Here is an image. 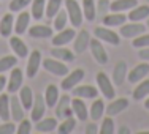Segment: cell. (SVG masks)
<instances>
[{"mask_svg":"<svg viewBox=\"0 0 149 134\" xmlns=\"http://www.w3.org/2000/svg\"><path fill=\"white\" fill-rule=\"evenodd\" d=\"M5 84H6V79H5V76H0V91H2L3 89H5Z\"/></svg>","mask_w":149,"mask_h":134,"instance_id":"cell-48","label":"cell"},{"mask_svg":"<svg viewBox=\"0 0 149 134\" xmlns=\"http://www.w3.org/2000/svg\"><path fill=\"white\" fill-rule=\"evenodd\" d=\"M108 8H109V0H100V2H98V10H100V13H105Z\"/></svg>","mask_w":149,"mask_h":134,"instance_id":"cell-45","label":"cell"},{"mask_svg":"<svg viewBox=\"0 0 149 134\" xmlns=\"http://www.w3.org/2000/svg\"><path fill=\"white\" fill-rule=\"evenodd\" d=\"M148 74H149V65L148 63H138L132 71L129 73V82L136 84V82H140V80H143Z\"/></svg>","mask_w":149,"mask_h":134,"instance_id":"cell-10","label":"cell"},{"mask_svg":"<svg viewBox=\"0 0 149 134\" xmlns=\"http://www.w3.org/2000/svg\"><path fill=\"white\" fill-rule=\"evenodd\" d=\"M138 5V0H114L113 3H109V8L114 13L125 11V10H132Z\"/></svg>","mask_w":149,"mask_h":134,"instance_id":"cell-24","label":"cell"},{"mask_svg":"<svg viewBox=\"0 0 149 134\" xmlns=\"http://www.w3.org/2000/svg\"><path fill=\"white\" fill-rule=\"evenodd\" d=\"M40 65H41V54L40 51H33L29 57V63H27V76L29 77L37 76Z\"/></svg>","mask_w":149,"mask_h":134,"instance_id":"cell-14","label":"cell"},{"mask_svg":"<svg viewBox=\"0 0 149 134\" xmlns=\"http://www.w3.org/2000/svg\"><path fill=\"white\" fill-rule=\"evenodd\" d=\"M22 87V71H21L19 68H15L11 71V76H10L8 79V90L10 93H15Z\"/></svg>","mask_w":149,"mask_h":134,"instance_id":"cell-15","label":"cell"},{"mask_svg":"<svg viewBox=\"0 0 149 134\" xmlns=\"http://www.w3.org/2000/svg\"><path fill=\"white\" fill-rule=\"evenodd\" d=\"M57 128V120L54 117L49 118H41L37 122V131L38 133H51Z\"/></svg>","mask_w":149,"mask_h":134,"instance_id":"cell-25","label":"cell"},{"mask_svg":"<svg viewBox=\"0 0 149 134\" xmlns=\"http://www.w3.org/2000/svg\"><path fill=\"white\" fill-rule=\"evenodd\" d=\"M148 2H149V0H148Z\"/></svg>","mask_w":149,"mask_h":134,"instance_id":"cell-52","label":"cell"},{"mask_svg":"<svg viewBox=\"0 0 149 134\" xmlns=\"http://www.w3.org/2000/svg\"><path fill=\"white\" fill-rule=\"evenodd\" d=\"M97 84H98V89H100V91L103 93V96L106 100H113V98L116 96V91L113 89V84H111V80H109V77L106 76V73H103V71L98 73L97 74Z\"/></svg>","mask_w":149,"mask_h":134,"instance_id":"cell-3","label":"cell"},{"mask_svg":"<svg viewBox=\"0 0 149 134\" xmlns=\"http://www.w3.org/2000/svg\"><path fill=\"white\" fill-rule=\"evenodd\" d=\"M103 112H105V104H103V101H94L91 106V118L94 120V122H97V120H100V117L103 115Z\"/></svg>","mask_w":149,"mask_h":134,"instance_id":"cell-35","label":"cell"},{"mask_svg":"<svg viewBox=\"0 0 149 134\" xmlns=\"http://www.w3.org/2000/svg\"><path fill=\"white\" fill-rule=\"evenodd\" d=\"M83 79H84V69H81V68L74 69V71H72L68 76L63 77V80H62V90H73Z\"/></svg>","mask_w":149,"mask_h":134,"instance_id":"cell-4","label":"cell"},{"mask_svg":"<svg viewBox=\"0 0 149 134\" xmlns=\"http://www.w3.org/2000/svg\"><path fill=\"white\" fill-rule=\"evenodd\" d=\"M30 120H26V118H22L19 122V126H17V129H16V133L17 134H29L32 131V128H30Z\"/></svg>","mask_w":149,"mask_h":134,"instance_id":"cell-43","label":"cell"},{"mask_svg":"<svg viewBox=\"0 0 149 134\" xmlns=\"http://www.w3.org/2000/svg\"><path fill=\"white\" fill-rule=\"evenodd\" d=\"M16 131V126L10 122H5L3 125H0V134H13Z\"/></svg>","mask_w":149,"mask_h":134,"instance_id":"cell-44","label":"cell"},{"mask_svg":"<svg viewBox=\"0 0 149 134\" xmlns=\"http://www.w3.org/2000/svg\"><path fill=\"white\" fill-rule=\"evenodd\" d=\"M29 35L32 38H51L52 29L48 25H33V27H30Z\"/></svg>","mask_w":149,"mask_h":134,"instance_id":"cell-27","label":"cell"},{"mask_svg":"<svg viewBox=\"0 0 149 134\" xmlns=\"http://www.w3.org/2000/svg\"><path fill=\"white\" fill-rule=\"evenodd\" d=\"M13 24H15V19H13L11 13H8V14L3 16L2 21H0V35H2V36H10L13 29H15Z\"/></svg>","mask_w":149,"mask_h":134,"instance_id":"cell-23","label":"cell"},{"mask_svg":"<svg viewBox=\"0 0 149 134\" xmlns=\"http://www.w3.org/2000/svg\"><path fill=\"white\" fill-rule=\"evenodd\" d=\"M125 19L127 17L124 14L113 13V14H109V16H105L103 24L105 25H109V27H116V25H122V24H125Z\"/></svg>","mask_w":149,"mask_h":134,"instance_id":"cell-33","label":"cell"},{"mask_svg":"<svg viewBox=\"0 0 149 134\" xmlns=\"http://www.w3.org/2000/svg\"><path fill=\"white\" fill-rule=\"evenodd\" d=\"M24 106L21 103L19 98L11 96V101H10V112H11V118L16 120V122H21L24 118Z\"/></svg>","mask_w":149,"mask_h":134,"instance_id":"cell-16","label":"cell"},{"mask_svg":"<svg viewBox=\"0 0 149 134\" xmlns=\"http://www.w3.org/2000/svg\"><path fill=\"white\" fill-rule=\"evenodd\" d=\"M29 21H30V14L29 13H21L19 17L16 19V22H15V32L17 35H22L24 32L27 30V25H29Z\"/></svg>","mask_w":149,"mask_h":134,"instance_id":"cell-30","label":"cell"},{"mask_svg":"<svg viewBox=\"0 0 149 134\" xmlns=\"http://www.w3.org/2000/svg\"><path fill=\"white\" fill-rule=\"evenodd\" d=\"M149 16V6L148 5H136L129 13V19L133 22H140L141 19H146Z\"/></svg>","mask_w":149,"mask_h":134,"instance_id":"cell-22","label":"cell"},{"mask_svg":"<svg viewBox=\"0 0 149 134\" xmlns=\"http://www.w3.org/2000/svg\"><path fill=\"white\" fill-rule=\"evenodd\" d=\"M74 38V30L73 29H62L59 33L52 38V46H65L68 44Z\"/></svg>","mask_w":149,"mask_h":134,"instance_id":"cell-13","label":"cell"},{"mask_svg":"<svg viewBox=\"0 0 149 134\" xmlns=\"http://www.w3.org/2000/svg\"><path fill=\"white\" fill-rule=\"evenodd\" d=\"M144 107H146V109H148V111H149V98H148V100H146V101H144Z\"/></svg>","mask_w":149,"mask_h":134,"instance_id":"cell-50","label":"cell"},{"mask_svg":"<svg viewBox=\"0 0 149 134\" xmlns=\"http://www.w3.org/2000/svg\"><path fill=\"white\" fill-rule=\"evenodd\" d=\"M125 76H127V63L124 62V60H120V62H118L114 66L113 80H114L116 85H120V84H124V80H125Z\"/></svg>","mask_w":149,"mask_h":134,"instance_id":"cell-19","label":"cell"},{"mask_svg":"<svg viewBox=\"0 0 149 134\" xmlns=\"http://www.w3.org/2000/svg\"><path fill=\"white\" fill-rule=\"evenodd\" d=\"M83 14L87 21L95 19V3H94V0H83Z\"/></svg>","mask_w":149,"mask_h":134,"instance_id":"cell-36","label":"cell"},{"mask_svg":"<svg viewBox=\"0 0 149 134\" xmlns=\"http://www.w3.org/2000/svg\"><path fill=\"white\" fill-rule=\"evenodd\" d=\"M73 95L78 98H89V100H94L97 98L98 90L95 89L94 85H79L73 89Z\"/></svg>","mask_w":149,"mask_h":134,"instance_id":"cell-18","label":"cell"},{"mask_svg":"<svg viewBox=\"0 0 149 134\" xmlns=\"http://www.w3.org/2000/svg\"><path fill=\"white\" fill-rule=\"evenodd\" d=\"M138 55H140V58H143V60H149V46L148 47H141V51L138 52Z\"/></svg>","mask_w":149,"mask_h":134,"instance_id":"cell-46","label":"cell"},{"mask_svg":"<svg viewBox=\"0 0 149 134\" xmlns=\"http://www.w3.org/2000/svg\"><path fill=\"white\" fill-rule=\"evenodd\" d=\"M114 133V122H113V117H105L103 123H102L100 128V134H113Z\"/></svg>","mask_w":149,"mask_h":134,"instance_id":"cell-40","label":"cell"},{"mask_svg":"<svg viewBox=\"0 0 149 134\" xmlns=\"http://www.w3.org/2000/svg\"><path fill=\"white\" fill-rule=\"evenodd\" d=\"M74 126H76V120H74L73 117H68L60 123V126H57V131L60 134H68L74 129Z\"/></svg>","mask_w":149,"mask_h":134,"instance_id":"cell-37","label":"cell"},{"mask_svg":"<svg viewBox=\"0 0 149 134\" xmlns=\"http://www.w3.org/2000/svg\"><path fill=\"white\" fill-rule=\"evenodd\" d=\"M0 118L3 122H8L11 118V112H10V96L6 93L0 95Z\"/></svg>","mask_w":149,"mask_h":134,"instance_id":"cell-28","label":"cell"},{"mask_svg":"<svg viewBox=\"0 0 149 134\" xmlns=\"http://www.w3.org/2000/svg\"><path fill=\"white\" fill-rule=\"evenodd\" d=\"M127 107H129V100H127V98H118V100L111 101V104H109L105 111L109 117H114V115L120 114L122 111H125Z\"/></svg>","mask_w":149,"mask_h":134,"instance_id":"cell-12","label":"cell"},{"mask_svg":"<svg viewBox=\"0 0 149 134\" xmlns=\"http://www.w3.org/2000/svg\"><path fill=\"white\" fill-rule=\"evenodd\" d=\"M10 46H11V49L15 51V54L17 57H27V54H29V49H27L26 43H24L19 36L10 38Z\"/></svg>","mask_w":149,"mask_h":134,"instance_id":"cell-20","label":"cell"},{"mask_svg":"<svg viewBox=\"0 0 149 134\" xmlns=\"http://www.w3.org/2000/svg\"><path fill=\"white\" fill-rule=\"evenodd\" d=\"M60 5H62V0H48L46 10H45V16L48 17V19H52V17L59 13Z\"/></svg>","mask_w":149,"mask_h":134,"instance_id":"cell-31","label":"cell"},{"mask_svg":"<svg viewBox=\"0 0 149 134\" xmlns=\"http://www.w3.org/2000/svg\"><path fill=\"white\" fill-rule=\"evenodd\" d=\"M32 0H11L10 3V11H22L26 6L30 5Z\"/></svg>","mask_w":149,"mask_h":134,"instance_id":"cell-41","label":"cell"},{"mask_svg":"<svg viewBox=\"0 0 149 134\" xmlns=\"http://www.w3.org/2000/svg\"><path fill=\"white\" fill-rule=\"evenodd\" d=\"M91 51H92V55H94V58L97 60L100 65H106L108 63V54H106L105 47L102 46V43L98 40H91Z\"/></svg>","mask_w":149,"mask_h":134,"instance_id":"cell-9","label":"cell"},{"mask_svg":"<svg viewBox=\"0 0 149 134\" xmlns=\"http://www.w3.org/2000/svg\"><path fill=\"white\" fill-rule=\"evenodd\" d=\"M149 95V79L146 80H141L140 84H138V87L133 90V98L135 100H143L144 96H148Z\"/></svg>","mask_w":149,"mask_h":134,"instance_id":"cell-34","label":"cell"},{"mask_svg":"<svg viewBox=\"0 0 149 134\" xmlns=\"http://www.w3.org/2000/svg\"><path fill=\"white\" fill-rule=\"evenodd\" d=\"M95 133H98L97 125H95V123H89V125L86 126V134H95Z\"/></svg>","mask_w":149,"mask_h":134,"instance_id":"cell-47","label":"cell"},{"mask_svg":"<svg viewBox=\"0 0 149 134\" xmlns=\"http://www.w3.org/2000/svg\"><path fill=\"white\" fill-rule=\"evenodd\" d=\"M67 21H68V14H67V11H60L54 16V29L56 30H62L63 27L67 25Z\"/></svg>","mask_w":149,"mask_h":134,"instance_id":"cell-39","label":"cell"},{"mask_svg":"<svg viewBox=\"0 0 149 134\" xmlns=\"http://www.w3.org/2000/svg\"><path fill=\"white\" fill-rule=\"evenodd\" d=\"M89 43H91L89 32H87V30H81L79 33L74 36V49H73V51L76 52V54H83V52L87 49Z\"/></svg>","mask_w":149,"mask_h":134,"instance_id":"cell-11","label":"cell"},{"mask_svg":"<svg viewBox=\"0 0 149 134\" xmlns=\"http://www.w3.org/2000/svg\"><path fill=\"white\" fill-rule=\"evenodd\" d=\"M19 100L22 103L24 109H32V104H33V93H32V89L29 85H24L19 89Z\"/></svg>","mask_w":149,"mask_h":134,"instance_id":"cell-26","label":"cell"},{"mask_svg":"<svg viewBox=\"0 0 149 134\" xmlns=\"http://www.w3.org/2000/svg\"><path fill=\"white\" fill-rule=\"evenodd\" d=\"M57 101H59V89H57V85L51 84V85L46 87L45 103H46V106H49V107H54V106L57 104Z\"/></svg>","mask_w":149,"mask_h":134,"instance_id":"cell-21","label":"cell"},{"mask_svg":"<svg viewBox=\"0 0 149 134\" xmlns=\"http://www.w3.org/2000/svg\"><path fill=\"white\" fill-rule=\"evenodd\" d=\"M146 27H148V29H149V19H148V24H146Z\"/></svg>","mask_w":149,"mask_h":134,"instance_id":"cell-51","label":"cell"},{"mask_svg":"<svg viewBox=\"0 0 149 134\" xmlns=\"http://www.w3.org/2000/svg\"><path fill=\"white\" fill-rule=\"evenodd\" d=\"M43 68L46 71L52 73L54 76H67L68 74V68H67L65 63H62V60H54V58H46L41 62Z\"/></svg>","mask_w":149,"mask_h":134,"instance_id":"cell-2","label":"cell"},{"mask_svg":"<svg viewBox=\"0 0 149 134\" xmlns=\"http://www.w3.org/2000/svg\"><path fill=\"white\" fill-rule=\"evenodd\" d=\"M95 36L100 38L102 41H106V43L113 44V46H118L120 43V38L119 35L116 33V32H113L111 29H106V27H97V29L94 30Z\"/></svg>","mask_w":149,"mask_h":134,"instance_id":"cell-5","label":"cell"},{"mask_svg":"<svg viewBox=\"0 0 149 134\" xmlns=\"http://www.w3.org/2000/svg\"><path fill=\"white\" fill-rule=\"evenodd\" d=\"M51 54H52L54 58H59V60H62V62H72V60L74 58L73 52L68 51V49H65V47H62V46H54V49L51 51Z\"/></svg>","mask_w":149,"mask_h":134,"instance_id":"cell-29","label":"cell"},{"mask_svg":"<svg viewBox=\"0 0 149 134\" xmlns=\"http://www.w3.org/2000/svg\"><path fill=\"white\" fill-rule=\"evenodd\" d=\"M144 30H146V25H143V24H140V22H130V24H125V25H120V30H119V33L122 35V36H125V38H135V36H138V35H141V33H144Z\"/></svg>","mask_w":149,"mask_h":134,"instance_id":"cell-6","label":"cell"},{"mask_svg":"<svg viewBox=\"0 0 149 134\" xmlns=\"http://www.w3.org/2000/svg\"><path fill=\"white\" fill-rule=\"evenodd\" d=\"M17 63V58L15 55H6V57H2L0 58V73L6 71V69H11Z\"/></svg>","mask_w":149,"mask_h":134,"instance_id":"cell-38","label":"cell"},{"mask_svg":"<svg viewBox=\"0 0 149 134\" xmlns=\"http://www.w3.org/2000/svg\"><path fill=\"white\" fill-rule=\"evenodd\" d=\"M132 44H133V47H138V49L148 47V46H149V35H143V33H141L138 38H133Z\"/></svg>","mask_w":149,"mask_h":134,"instance_id":"cell-42","label":"cell"},{"mask_svg":"<svg viewBox=\"0 0 149 134\" xmlns=\"http://www.w3.org/2000/svg\"><path fill=\"white\" fill-rule=\"evenodd\" d=\"M65 8H67V14H68L70 22L73 24L74 27L81 25L83 24V10L78 5L76 0H65Z\"/></svg>","mask_w":149,"mask_h":134,"instance_id":"cell-1","label":"cell"},{"mask_svg":"<svg viewBox=\"0 0 149 134\" xmlns=\"http://www.w3.org/2000/svg\"><path fill=\"white\" fill-rule=\"evenodd\" d=\"M72 109H73V114L76 115L78 120H81V122H86L87 120V107L86 104H84L83 98H74L72 101Z\"/></svg>","mask_w":149,"mask_h":134,"instance_id":"cell-17","label":"cell"},{"mask_svg":"<svg viewBox=\"0 0 149 134\" xmlns=\"http://www.w3.org/2000/svg\"><path fill=\"white\" fill-rule=\"evenodd\" d=\"M45 111H46V103H45V96L37 93V96L33 98V104H32V114L30 117L33 122H38V120L43 118L45 115Z\"/></svg>","mask_w":149,"mask_h":134,"instance_id":"cell-7","label":"cell"},{"mask_svg":"<svg viewBox=\"0 0 149 134\" xmlns=\"http://www.w3.org/2000/svg\"><path fill=\"white\" fill-rule=\"evenodd\" d=\"M45 10H46L45 0H32V16L37 21L45 16Z\"/></svg>","mask_w":149,"mask_h":134,"instance_id":"cell-32","label":"cell"},{"mask_svg":"<svg viewBox=\"0 0 149 134\" xmlns=\"http://www.w3.org/2000/svg\"><path fill=\"white\" fill-rule=\"evenodd\" d=\"M56 114L60 118H68L73 115V109H72V101H70L68 95H63L62 98L57 101V109H56Z\"/></svg>","mask_w":149,"mask_h":134,"instance_id":"cell-8","label":"cell"},{"mask_svg":"<svg viewBox=\"0 0 149 134\" xmlns=\"http://www.w3.org/2000/svg\"><path fill=\"white\" fill-rule=\"evenodd\" d=\"M118 133H119V134H129L130 131H129V128H125V126H122V128H120Z\"/></svg>","mask_w":149,"mask_h":134,"instance_id":"cell-49","label":"cell"}]
</instances>
